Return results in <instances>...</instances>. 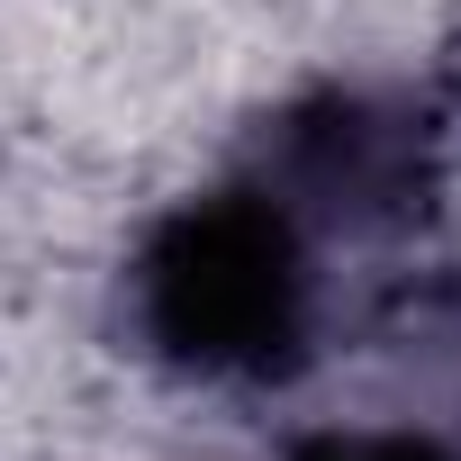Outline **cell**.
Segmentation results:
<instances>
[{
  "instance_id": "cell-2",
  "label": "cell",
  "mask_w": 461,
  "mask_h": 461,
  "mask_svg": "<svg viewBox=\"0 0 461 461\" xmlns=\"http://www.w3.org/2000/svg\"><path fill=\"white\" fill-rule=\"evenodd\" d=\"M443 163H452V118L416 82H317L281 100L245 145V172L317 245L416 236L443 199Z\"/></svg>"
},
{
  "instance_id": "cell-1",
  "label": "cell",
  "mask_w": 461,
  "mask_h": 461,
  "mask_svg": "<svg viewBox=\"0 0 461 461\" xmlns=\"http://www.w3.org/2000/svg\"><path fill=\"white\" fill-rule=\"evenodd\" d=\"M127 335L199 389H281L317 362V236L226 172L172 199L127 254Z\"/></svg>"
},
{
  "instance_id": "cell-4",
  "label": "cell",
  "mask_w": 461,
  "mask_h": 461,
  "mask_svg": "<svg viewBox=\"0 0 461 461\" xmlns=\"http://www.w3.org/2000/svg\"><path fill=\"white\" fill-rule=\"evenodd\" d=\"M407 344L443 371V389H452V407H461V290H434V299H416V326H407Z\"/></svg>"
},
{
  "instance_id": "cell-3",
  "label": "cell",
  "mask_w": 461,
  "mask_h": 461,
  "mask_svg": "<svg viewBox=\"0 0 461 461\" xmlns=\"http://www.w3.org/2000/svg\"><path fill=\"white\" fill-rule=\"evenodd\" d=\"M290 461H461V443L425 425H335V434H299Z\"/></svg>"
}]
</instances>
